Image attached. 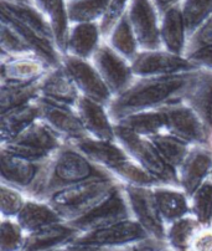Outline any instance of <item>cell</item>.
<instances>
[{
  "mask_svg": "<svg viewBox=\"0 0 212 251\" xmlns=\"http://www.w3.org/2000/svg\"><path fill=\"white\" fill-rule=\"evenodd\" d=\"M201 70L157 77H137L128 90L113 99L108 112L113 122L133 113L159 110L165 106L185 101L196 85Z\"/></svg>",
  "mask_w": 212,
  "mask_h": 251,
  "instance_id": "6da1fadb",
  "label": "cell"
},
{
  "mask_svg": "<svg viewBox=\"0 0 212 251\" xmlns=\"http://www.w3.org/2000/svg\"><path fill=\"white\" fill-rule=\"evenodd\" d=\"M108 178L116 176L103 167L92 162L72 143L67 142L50 158L43 184L36 197L32 199L47 201L53 192L62 188L88 180Z\"/></svg>",
  "mask_w": 212,
  "mask_h": 251,
  "instance_id": "7a4b0ae2",
  "label": "cell"
},
{
  "mask_svg": "<svg viewBox=\"0 0 212 251\" xmlns=\"http://www.w3.org/2000/svg\"><path fill=\"white\" fill-rule=\"evenodd\" d=\"M119 184L122 182L117 178L88 180L56 190L46 201L53 206L65 222H72L90 211Z\"/></svg>",
  "mask_w": 212,
  "mask_h": 251,
  "instance_id": "3957f363",
  "label": "cell"
},
{
  "mask_svg": "<svg viewBox=\"0 0 212 251\" xmlns=\"http://www.w3.org/2000/svg\"><path fill=\"white\" fill-rule=\"evenodd\" d=\"M116 141L125 150L136 163L160 184L180 187L178 171L164 159L149 137L139 136L116 125Z\"/></svg>",
  "mask_w": 212,
  "mask_h": 251,
  "instance_id": "277c9868",
  "label": "cell"
},
{
  "mask_svg": "<svg viewBox=\"0 0 212 251\" xmlns=\"http://www.w3.org/2000/svg\"><path fill=\"white\" fill-rule=\"evenodd\" d=\"M65 143L66 142L60 134L56 133L45 122L39 120L15 139L0 145V150L16 157L34 162H44L50 159L53 153Z\"/></svg>",
  "mask_w": 212,
  "mask_h": 251,
  "instance_id": "5b68a950",
  "label": "cell"
},
{
  "mask_svg": "<svg viewBox=\"0 0 212 251\" xmlns=\"http://www.w3.org/2000/svg\"><path fill=\"white\" fill-rule=\"evenodd\" d=\"M48 160L34 162L0 150L1 183L23 192L26 198H35L45 178Z\"/></svg>",
  "mask_w": 212,
  "mask_h": 251,
  "instance_id": "8992f818",
  "label": "cell"
},
{
  "mask_svg": "<svg viewBox=\"0 0 212 251\" xmlns=\"http://www.w3.org/2000/svg\"><path fill=\"white\" fill-rule=\"evenodd\" d=\"M148 238L150 236L144 230V227L136 219L129 218L116 224L81 232L80 235L72 241L71 245L118 250V249L139 243Z\"/></svg>",
  "mask_w": 212,
  "mask_h": 251,
  "instance_id": "52a82bcc",
  "label": "cell"
},
{
  "mask_svg": "<svg viewBox=\"0 0 212 251\" xmlns=\"http://www.w3.org/2000/svg\"><path fill=\"white\" fill-rule=\"evenodd\" d=\"M165 117V132L190 146H210L211 132L195 108L185 101L160 108Z\"/></svg>",
  "mask_w": 212,
  "mask_h": 251,
  "instance_id": "ba28073f",
  "label": "cell"
},
{
  "mask_svg": "<svg viewBox=\"0 0 212 251\" xmlns=\"http://www.w3.org/2000/svg\"><path fill=\"white\" fill-rule=\"evenodd\" d=\"M123 189L129 204L133 219H136L144 227L150 238L165 241L166 224L163 220L158 208L153 188L123 184Z\"/></svg>",
  "mask_w": 212,
  "mask_h": 251,
  "instance_id": "9c48e42d",
  "label": "cell"
},
{
  "mask_svg": "<svg viewBox=\"0 0 212 251\" xmlns=\"http://www.w3.org/2000/svg\"><path fill=\"white\" fill-rule=\"evenodd\" d=\"M132 218L129 204L125 197L123 183L112 190L103 201L93 206L90 211L72 222H67L80 232L91 231L107 225L116 224Z\"/></svg>",
  "mask_w": 212,
  "mask_h": 251,
  "instance_id": "30bf717a",
  "label": "cell"
},
{
  "mask_svg": "<svg viewBox=\"0 0 212 251\" xmlns=\"http://www.w3.org/2000/svg\"><path fill=\"white\" fill-rule=\"evenodd\" d=\"M62 66L71 77L81 96L99 102L107 107L111 104L114 99L113 94L91 60L64 55Z\"/></svg>",
  "mask_w": 212,
  "mask_h": 251,
  "instance_id": "8fae6325",
  "label": "cell"
},
{
  "mask_svg": "<svg viewBox=\"0 0 212 251\" xmlns=\"http://www.w3.org/2000/svg\"><path fill=\"white\" fill-rule=\"evenodd\" d=\"M130 65L136 77L170 76L200 70L186 56H179L164 49L141 50Z\"/></svg>",
  "mask_w": 212,
  "mask_h": 251,
  "instance_id": "7c38bea8",
  "label": "cell"
},
{
  "mask_svg": "<svg viewBox=\"0 0 212 251\" xmlns=\"http://www.w3.org/2000/svg\"><path fill=\"white\" fill-rule=\"evenodd\" d=\"M91 61L98 70L114 97L123 94L137 80L130 61L113 50L106 40L95 51Z\"/></svg>",
  "mask_w": 212,
  "mask_h": 251,
  "instance_id": "4fadbf2b",
  "label": "cell"
},
{
  "mask_svg": "<svg viewBox=\"0 0 212 251\" xmlns=\"http://www.w3.org/2000/svg\"><path fill=\"white\" fill-rule=\"evenodd\" d=\"M36 102L40 108V120L60 134L66 143L88 137L76 107L59 103L44 97H39Z\"/></svg>",
  "mask_w": 212,
  "mask_h": 251,
  "instance_id": "5bb4252c",
  "label": "cell"
},
{
  "mask_svg": "<svg viewBox=\"0 0 212 251\" xmlns=\"http://www.w3.org/2000/svg\"><path fill=\"white\" fill-rule=\"evenodd\" d=\"M127 15L141 50L163 49L160 39L162 15L154 5L153 0H132Z\"/></svg>",
  "mask_w": 212,
  "mask_h": 251,
  "instance_id": "9a60e30c",
  "label": "cell"
},
{
  "mask_svg": "<svg viewBox=\"0 0 212 251\" xmlns=\"http://www.w3.org/2000/svg\"><path fill=\"white\" fill-rule=\"evenodd\" d=\"M51 67L36 55L0 56V85L39 83Z\"/></svg>",
  "mask_w": 212,
  "mask_h": 251,
  "instance_id": "2e32d148",
  "label": "cell"
},
{
  "mask_svg": "<svg viewBox=\"0 0 212 251\" xmlns=\"http://www.w3.org/2000/svg\"><path fill=\"white\" fill-rule=\"evenodd\" d=\"M178 174L180 188L191 198L211 178L212 148L210 146H192Z\"/></svg>",
  "mask_w": 212,
  "mask_h": 251,
  "instance_id": "e0dca14e",
  "label": "cell"
},
{
  "mask_svg": "<svg viewBox=\"0 0 212 251\" xmlns=\"http://www.w3.org/2000/svg\"><path fill=\"white\" fill-rule=\"evenodd\" d=\"M72 145L113 176L114 172L130 159L129 154L117 141H102L88 136L80 141L72 142Z\"/></svg>",
  "mask_w": 212,
  "mask_h": 251,
  "instance_id": "ac0fdd59",
  "label": "cell"
},
{
  "mask_svg": "<svg viewBox=\"0 0 212 251\" xmlns=\"http://www.w3.org/2000/svg\"><path fill=\"white\" fill-rule=\"evenodd\" d=\"M76 110L88 136L102 141H116V123L109 115L108 107L81 96Z\"/></svg>",
  "mask_w": 212,
  "mask_h": 251,
  "instance_id": "d6986e66",
  "label": "cell"
},
{
  "mask_svg": "<svg viewBox=\"0 0 212 251\" xmlns=\"http://www.w3.org/2000/svg\"><path fill=\"white\" fill-rule=\"evenodd\" d=\"M81 232L70 223L64 222L26 234L23 251H56L71 245Z\"/></svg>",
  "mask_w": 212,
  "mask_h": 251,
  "instance_id": "ffe728a7",
  "label": "cell"
},
{
  "mask_svg": "<svg viewBox=\"0 0 212 251\" xmlns=\"http://www.w3.org/2000/svg\"><path fill=\"white\" fill-rule=\"evenodd\" d=\"M106 40L99 23L72 24L67 43V53L83 60H92L95 51Z\"/></svg>",
  "mask_w": 212,
  "mask_h": 251,
  "instance_id": "44dd1931",
  "label": "cell"
},
{
  "mask_svg": "<svg viewBox=\"0 0 212 251\" xmlns=\"http://www.w3.org/2000/svg\"><path fill=\"white\" fill-rule=\"evenodd\" d=\"M39 87H40V97L69 106L76 107L81 97L80 92L72 82L71 77L66 73L62 64L50 69V71L39 82Z\"/></svg>",
  "mask_w": 212,
  "mask_h": 251,
  "instance_id": "7402d4cb",
  "label": "cell"
},
{
  "mask_svg": "<svg viewBox=\"0 0 212 251\" xmlns=\"http://www.w3.org/2000/svg\"><path fill=\"white\" fill-rule=\"evenodd\" d=\"M160 39L164 50L179 56H185L188 34L180 5L174 6L162 14Z\"/></svg>",
  "mask_w": 212,
  "mask_h": 251,
  "instance_id": "603a6c76",
  "label": "cell"
},
{
  "mask_svg": "<svg viewBox=\"0 0 212 251\" xmlns=\"http://www.w3.org/2000/svg\"><path fill=\"white\" fill-rule=\"evenodd\" d=\"M154 197L165 224L191 215V203L188 195L180 187L160 184L153 188Z\"/></svg>",
  "mask_w": 212,
  "mask_h": 251,
  "instance_id": "cb8c5ba5",
  "label": "cell"
},
{
  "mask_svg": "<svg viewBox=\"0 0 212 251\" xmlns=\"http://www.w3.org/2000/svg\"><path fill=\"white\" fill-rule=\"evenodd\" d=\"M16 222L26 234H30L50 225L64 223L65 220L48 201L27 198L24 208L16 217Z\"/></svg>",
  "mask_w": 212,
  "mask_h": 251,
  "instance_id": "d4e9b609",
  "label": "cell"
},
{
  "mask_svg": "<svg viewBox=\"0 0 212 251\" xmlns=\"http://www.w3.org/2000/svg\"><path fill=\"white\" fill-rule=\"evenodd\" d=\"M39 120L40 108L36 101L0 113V145L15 139Z\"/></svg>",
  "mask_w": 212,
  "mask_h": 251,
  "instance_id": "484cf974",
  "label": "cell"
},
{
  "mask_svg": "<svg viewBox=\"0 0 212 251\" xmlns=\"http://www.w3.org/2000/svg\"><path fill=\"white\" fill-rule=\"evenodd\" d=\"M195 108L210 132H212V73L201 70L196 85L185 99Z\"/></svg>",
  "mask_w": 212,
  "mask_h": 251,
  "instance_id": "4316f807",
  "label": "cell"
},
{
  "mask_svg": "<svg viewBox=\"0 0 212 251\" xmlns=\"http://www.w3.org/2000/svg\"><path fill=\"white\" fill-rule=\"evenodd\" d=\"M113 50L117 51L128 61H132L141 51L138 40L134 34L132 25H130L129 18L127 13L118 20V23L113 26L109 35L106 39Z\"/></svg>",
  "mask_w": 212,
  "mask_h": 251,
  "instance_id": "83f0119b",
  "label": "cell"
},
{
  "mask_svg": "<svg viewBox=\"0 0 212 251\" xmlns=\"http://www.w3.org/2000/svg\"><path fill=\"white\" fill-rule=\"evenodd\" d=\"M116 125L149 138L165 132V117L160 108L133 113L116 122Z\"/></svg>",
  "mask_w": 212,
  "mask_h": 251,
  "instance_id": "f1b7e54d",
  "label": "cell"
},
{
  "mask_svg": "<svg viewBox=\"0 0 212 251\" xmlns=\"http://www.w3.org/2000/svg\"><path fill=\"white\" fill-rule=\"evenodd\" d=\"M201 227L202 225L192 215H188L166 225L165 241L174 251H190L191 243Z\"/></svg>",
  "mask_w": 212,
  "mask_h": 251,
  "instance_id": "f546056e",
  "label": "cell"
},
{
  "mask_svg": "<svg viewBox=\"0 0 212 251\" xmlns=\"http://www.w3.org/2000/svg\"><path fill=\"white\" fill-rule=\"evenodd\" d=\"M39 97H40L39 83L0 85V113L32 103Z\"/></svg>",
  "mask_w": 212,
  "mask_h": 251,
  "instance_id": "4dcf8cb0",
  "label": "cell"
},
{
  "mask_svg": "<svg viewBox=\"0 0 212 251\" xmlns=\"http://www.w3.org/2000/svg\"><path fill=\"white\" fill-rule=\"evenodd\" d=\"M150 139L158 148L160 154L164 157V159L176 171H179L180 167L183 166L184 160L186 159L191 147H192L188 143L184 142L183 139L172 136L167 132H163L157 136L150 137Z\"/></svg>",
  "mask_w": 212,
  "mask_h": 251,
  "instance_id": "1f68e13d",
  "label": "cell"
},
{
  "mask_svg": "<svg viewBox=\"0 0 212 251\" xmlns=\"http://www.w3.org/2000/svg\"><path fill=\"white\" fill-rule=\"evenodd\" d=\"M109 0H78L67 3L71 24L99 23L106 15Z\"/></svg>",
  "mask_w": 212,
  "mask_h": 251,
  "instance_id": "d6a6232c",
  "label": "cell"
},
{
  "mask_svg": "<svg viewBox=\"0 0 212 251\" xmlns=\"http://www.w3.org/2000/svg\"><path fill=\"white\" fill-rule=\"evenodd\" d=\"M180 6L188 38L212 16V0H183Z\"/></svg>",
  "mask_w": 212,
  "mask_h": 251,
  "instance_id": "836d02e7",
  "label": "cell"
},
{
  "mask_svg": "<svg viewBox=\"0 0 212 251\" xmlns=\"http://www.w3.org/2000/svg\"><path fill=\"white\" fill-rule=\"evenodd\" d=\"M191 215L202 225H212V179L204 183L190 198Z\"/></svg>",
  "mask_w": 212,
  "mask_h": 251,
  "instance_id": "e575fe53",
  "label": "cell"
},
{
  "mask_svg": "<svg viewBox=\"0 0 212 251\" xmlns=\"http://www.w3.org/2000/svg\"><path fill=\"white\" fill-rule=\"evenodd\" d=\"M25 240H26V232L16 222V219H1L0 251H23Z\"/></svg>",
  "mask_w": 212,
  "mask_h": 251,
  "instance_id": "d590c367",
  "label": "cell"
},
{
  "mask_svg": "<svg viewBox=\"0 0 212 251\" xmlns=\"http://www.w3.org/2000/svg\"><path fill=\"white\" fill-rule=\"evenodd\" d=\"M26 195L13 187L0 185V214L1 219H16L19 213L24 208Z\"/></svg>",
  "mask_w": 212,
  "mask_h": 251,
  "instance_id": "8d00e7d4",
  "label": "cell"
},
{
  "mask_svg": "<svg viewBox=\"0 0 212 251\" xmlns=\"http://www.w3.org/2000/svg\"><path fill=\"white\" fill-rule=\"evenodd\" d=\"M31 53L32 51L18 32L4 23H0V56H23Z\"/></svg>",
  "mask_w": 212,
  "mask_h": 251,
  "instance_id": "74e56055",
  "label": "cell"
},
{
  "mask_svg": "<svg viewBox=\"0 0 212 251\" xmlns=\"http://www.w3.org/2000/svg\"><path fill=\"white\" fill-rule=\"evenodd\" d=\"M130 1L132 0H109V5L108 9H107L106 15L99 22L104 39H107L114 25L117 24L118 20L127 13Z\"/></svg>",
  "mask_w": 212,
  "mask_h": 251,
  "instance_id": "f35d334b",
  "label": "cell"
},
{
  "mask_svg": "<svg viewBox=\"0 0 212 251\" xmlns=\"http://www.w3.org/2000/svg\"><path fill=\"white\" fill-rule=\"evenodd\" d=\"M210 46H212V16L188 38L185 56L192 51Z\"/></svg>",
  "mask_w": 212,
  "mask_h": 251,
  "instance_id": "ab89813d",
  "label": "cell"
},
{
  "mask_svg": "<svg viewBox=\"0 0 212 251\" xmlns=\"http://www.w3.org/2000/svg\"><path fill=\"white\" fill-rule=\"evenodd\" d=\"M186 57H188L197 69L212 73V46L192 51V52L188 53Z\"/></svg>",
  "mask_w": 212,
  "mask_h": 251,
  "instance_id": "60d3db41",
  "label": "cell"
},
{
  "mask_svg": "<svg viewBox=\"0 0 212 251\" xmlns=\"http://www.w3.org/2000/svg\"><path fill=\"white\" fill-rule=\"evenodd\" d=\"M190 251H212V225L202 226L191 243Z\"/></svg>",
  "mask_w": 212,
  "mask_h": 251,
  "instance_id": "b9f144b4",
  "label": "cell"
},
{
  "mask_svg": "<svg viewBox=\"0 0 212 251\" xmlns=\"http://www.w3.org/2000/svg\"><path fill=\"white\" fill-rule=\"evenodd\" d=\"M166 245L165 241L157 240V239L148 238L143 241H139V243L132 244V245H128L125 248L118 249L116 251H155L158 249H160L162 246Z\"/></svg>",
  "mask_w": 212,
  "mask_h": 251,
  "instance_id": "7bdbcfd3",
  "label": "cell"
},
{
  "mask_svg": "<svg viewBox=\"0 0 212 251\" xmlns=\"http://www.w3.org/2000/svg\"><path fill=\"white\" fill-rule=\"evenodd\" d=\"M154 5L158 9L159 14H164L165 11L170 10L174 6H178L183 3V0H153Z\"/></svg>",
  "mask_w": 212,
  "mask_h": 251,
  "instance_id": "ee69618b",
  "label": "cell"
},
{
  "mask_svg": "<svg viewBox=\"0 0 212 251\" xmlns=\"http://www.w3.org/2000/svg\"><path fill=\"white\" fill-rule=\"evenodd\" d=\"M56 251H116V250H106V249H97V248H83V246H74L69 245L65 248L59 249Z\"/></svg>",
  "mask_w": 212,
  "mask_h": 251,
  "instance_id": "f6af8a7d",
  "label": "cell"
},
{
  "mask_svg": "<svg viewBox=\"0 0 212 251\" xmlns=\"http://www.w3.org/2000/svg\"><path fill=\"white\" fill-rule=\"evenodd\" d=\"M34 1V5L36 6L39 10L43 11L44 14H46V11L48 10V8L51 6V4L55 1V0H32Z\"/></svg>",
  "mask_w": 212,
  "mask_h": 251,
  "instance_id": "bcb514c9",
  "label": "cell"
},
{
  "mask_svg": "<svg viewBox=\"0 0 212 251\" xmlns=\"http://www.w3.org/2000/svg\"><path fill=\"white\" fill-rule=\"evenodd\" d=\"M9 1H14V3H24V4H34L32 0H9Z\"/></svg>",
  "mask_w": 212,
  "mask_h": 251,
  "instance_id": "7dc6e473",
  "label": "cell"
},
{
  "mask_svg": "<svg viewBox=\"0 0 212 251\" xmlns=\"http://www.w3.org/2000/svg\"><path fill=\"white\" fill-rule=\"evenodd\" d=\"M155 251H174V250H172V249L170 248V246L167 245V244H166V245L162 246V248H160V249H158V250H155Z\"/></svg>",
  "mask_w": 212,
  "mask_h": 251,
  "instance_id": "c3c4849f",
  "label": "cell"
},
{
  "mask_svg": "<svg viewBox=\"0 0 212 251\" xmlns=\"http://www.w3.org/2000/svg\"><path fill=\"white\" fill-rule=\"evenodd\" d=\"M210 147L212 148V132H211V137H210Z\"/></svg>",
  "mask_w": 212,
  "mask_h": 251,
  "instance_id": "681fc988",
  "label": "cell"
},
{
  "mask_svg": "<svg viewBox=\"0 0 212 251\" xmlns=\"http://www.w3.org/2000/svg\"><path fill=\"white\" fill-rule=\"evenodd\" d=\"M71 1H78V0H67V3H71Z\"/></svg>",
  "mask_w": 212,
  "mask_h": 251,
  "instance_id": "f907efd6",
  "label": "cell"
},
{
  "mask_svg": "<svg viewBox=\"0 0 212 251\" xmlns=\"http://www.w3.org/2000/svg\"><path fill=\"white\" fill-rule=\"evenodd\" d=\"M211 179H212V174H211Z\"/></svg>",
  "mask_w": 212,
  "mask_h": 251,
  "instance_id": "816d5d0a",
  "label": "cell"
}]
</instances>
